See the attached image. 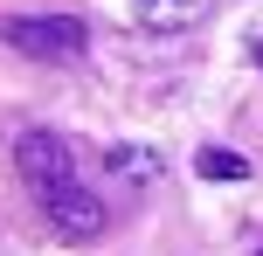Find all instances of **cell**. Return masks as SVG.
I'll list each match as a JSON object with an SVG mask.
<instances>
[{
    "label": "cell",
    "instance_id": "obj_7",
    "mask_svg": "<svg viewBox=\"0 0 263 256\" xmlns=\"http://www.w3.org/2000/svg\"><path fill=\"white\" fill-rule=\"evenodd\" d=\"M256 69H263V42H256Z\"/></svg>",
    "mask_w": 263,
    "mask_h": 256
},
{
    "label": "cell",
    "instance_id": "obj_6",
    "mask_svg": "<svg viewBox=\"0 0 263 256\" xmlns=\"http://www.w3.org/2000/svg\"><path fill=\"white\" fill-rule=\"evenodd\" d=\"M111 166H118L125 180H153V173H159V152H145V146H118V152H111Z\"/></svg>",
    "mask_w": 263,
    "mask_h": 256
},
{
    "label": "cell",
    "instance_id": "obj_5",
    "mask_svg": "<svg viewBox=\"0 0 263 256\" xmlns=\"http://www.w3.org/2000/svg\"><path fill=\"white\" fill-rule=\"evenodd\" d=\"M194 166H201V180H250V160H242V152H229V146H208Z\"/></svg>",
    "mask_w": 263,
    "mask_h": 256
},
{
    "label": "cell",
    "instance_id": "obj_4",
    "mask_svg": "<svg viewBox=\"0 0 263 256\" xmlns=\"http://www.w3.org/2000/svg\"><path fill=\"white\" fill-rule=\"evenodd\" d=\"M208 7H215V0H139V21H145V28H166V35H173V28H194Z\"/></svg>",
    "mask_w": 263,
    "mask_h": 256
},
{
    "label": "cell",
    "instance_id": "obj_1",
    "mask_svg": "<svg viewBox=\"0 0 263 256\" xmlns=\"http://www.w3.org/2000/svg\"><path fill=\"white\" fill-rule=\"evenodd\" d=\"M0 42L35 55V63H69V55H83L90 35L77 14H14V21H0Z\"/></svg>",
    "mask_w": 263,
    "mask_h": 256
},
{
    "label": "cell",
    "instance_id": "obj_2",
    "mask_svg": "<svg viewBox=\"0 0 263 256\" xmlns=\"http://www.w3.org/2000/svg\"><path fill=\"white\" fill-rule=\"evenodd\" d=\"M35 201L49 208V222H55V235H63V243H90V235H104V201H97L90 187H77V180L35 194Z\"/></svg>",
    "mask_w": 263,
    "mask_h": 256
},
{
    "label": "cell",
    "instance_id": "obj_3",
    "mask_svg": "<svg viewBox=\"0 0 263 256\" xmlns=\"http://www.w3.org/2000/svg\"><path fill=\"white\" fill-rule=\"evenodd\" d=\"M14 166H21V180L35 194H49V187H63V180H77V166H69V146L55 132H21L14 139Z\"/></svg>",
    "mask_w": 263,
    "mask_h": 256
}]
</instances>
